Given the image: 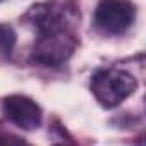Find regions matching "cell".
I'll return each mask as SVG.
<instances>
[{
    "instance_id": "obj_3",
    "label": "cell",
    "mask_w": 146,
    "mask_h": 146,
    "mask_svg": "<svg viewBox=\"0 0 146 146\" xmlns=\"http://www.w3.org/2000/svg\"><path fill=\"white\" fill-rule=\"evenodd\" d=\"M136 19V7L129 0H100L95 11V26L105 35L125 33Z\"/></svg>"
},
{
    "instance_id": "obj_2",
    "label": "cell",
    "mask_w": 146,
    "mask_h": 146,
    "mask_svg": "<svg viewBox=\"0 0 146 146\" xmlns=\"http://www.w3.org/2000/svg\"><path fill=\"white\" fill-rule=\"evenodd\" d=\"M78 48V38L69 28L48 33H38L31 60L40 65H60L70 58Z\"/></svg>"
},
{
    "instance_id": "obj_4",
    "label": "cell",
    "mask_w": 146,
    "mask_h": 146,
    "mask_svg": "<svg viewBox=\"0 0 146 146\" xmlns=\"http://www.w3.org/2000/svg\"><path fill=\"white\" fill-rule=\"evenodd\" d=\"M4 112L7 119L23 131H35L41 125L40 105L24 95H9L4 98Z\"/></svg>"
},
{
    "instance_id": "obj_6",
    "label": "cell",
    "mask_w": 146,
    "mask_h": 146,
    "mask_svg": "<svg viewBox=\"0 0 146 146\" xmlns=\"http://www.w3.org/2000/svg\"><path fill=\"white\" fill-rule=\"evenodd\" d=\"M14 45H16V31L7 24H0V52L11 53Z\"/></svg>"
},
{
    "instance_id": "obj_1",
    "label": "cell",
    "mask_w": 146,
    "mask_h": 146,
    "mask_svg": "<svg viewBox=\"0 0 146 146\" xmlns=\"http://www.w3.org/2000/svg\"><path fill=\"white\" fill-rule=\"evenodd\" d=\"M90 86L102 107L113 108L136 91L137 81L122 69H100L93 74Z\"/></svg>"
},
{
    "instance_id": "obj_5",
    "label": "cell",
    "mask_w": 146,
    "mask_h": 146,
    "mask_svg": "<svg viewBox=\"0 0 146 146\" xmlns=\"http://www.w3.org/2000/svg\"><path fill=\"white\" fill-rule=\"evenodd\" d=\"M23 21L33 26L38 33H48L69 28L67 9H64V5H58L55 2H41L33 5L24 14Z\"/></svg>"
},
{
    "instance_id": "obj_7",
    "label": "cell",
    "mask_w": 146,
    "mask_h": 146,
    "mask_svg": "<svg viewBox=\"0 0 146 146\" xmlns=\"http://www.w3.org/2000/svg\"><path fill=\"white\" fill-rule=\"evenodd\" d=\"M7 143H23V139H19V137H11V136H7L2 129H0V144H7Z\"/></svg>"
}]
</instances>
